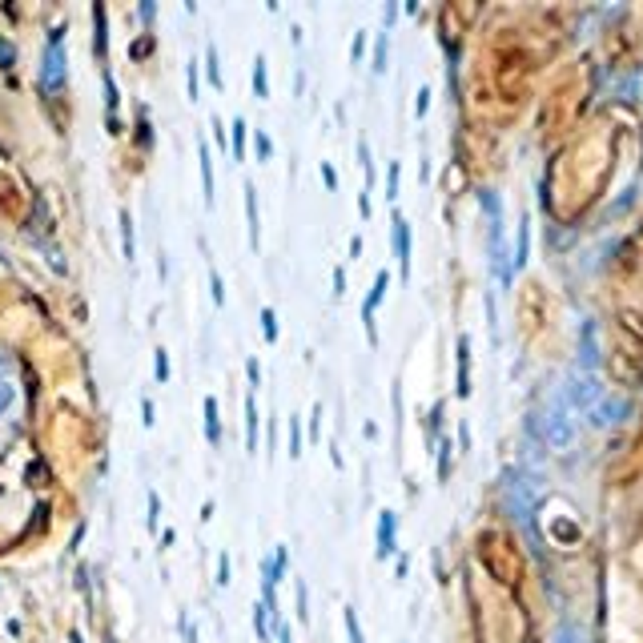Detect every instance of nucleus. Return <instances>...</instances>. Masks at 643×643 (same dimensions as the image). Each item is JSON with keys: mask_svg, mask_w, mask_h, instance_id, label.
Returning <instances> with one entry per match:
<instances>
[{"mask_svg": "<svg viewBox=\"0 0 643 643\" xmlns=\"http://www.w3.org/2000/svg\"><path fill=\"white\" fill-rule=\"evenodd\" d=\"M530 426H535V434L543 438L547 447H555V450H563V447H571V442H575V418H571V410L563 406V398L551 402L543 414L530 418Z\"/></svg>", "mask_w": 643, "mask_h": 643, "instance_id": "1", "label": "nucleus"}, {"mask_svg": "<svg viewBox=\"0 0 643 643\" xmlns=\"http://www.w3.org/2000/svg\"><path fill=\"white\" fill-rule=\"evenodd\" d=\"M64 77H68V61H64V24L48 32L45 45V61H41V89L45 93H61Z\"/></svg>", "mask_w": 643, "mask_h": 643, "instance_id": "2", "label": "nucleus"}, {"mask_svg": "<svg viewBox=\"0 0 643 643\" xmlns=\"http://www.w3.org/2000/svg\"><path fill=\"white\" fill-rule=\"evenodd\" d=\"M599 398H603V386H599V378H595V374H583V370L567 374V386H563V406H567L571 414H587Z\"/></svg>", "mask_w": 643, "mask_h": 643, "instance_id": "3", "label": "nucleus"}, {"mask_svg": "<svg viewBox=\"0 0 643 643\" xmlns=\"http://www.w3.org/2000/svg\"><path fill=\"white\" fill-rule=\"evenodd\" d=\"M587 414H591V426H595V431H607V426H615V422H623V418L631 414V402L619 398V394H603V398L595 402Z\"/></svg>", "mask_w": 643, "mask_h": 643, "instance_id": "4", "label": "nucleus"}, {"mask_svg": "<svg viewBox=\"0 0 643 643\" xmlns=\"http://www.w3.org/2000/svg\"><path fill=\"white\" fill-rule=\"evenodd\" d=\"M386 289H390V273L378 270V273H374V286H370V294H366V302H362V326H366L370 346H378V326H374V314H378V305H382Z\"/></svg>", "mask_w": 643, "mask_h": 643, "instance_id": "5", "label": "nucleus"}, {"mask_svg": "<svg viewBox=\"0 0 643 643\" xmlns=\"http://www.w3.org/2000/svg\"><path fill=\"white\" fill-rule=\"evenodd\" d=\"M374 555L378 559H390L398 551V514L394 511H378V535H374Z\"/></svg>", "mask_w": 643, "mask_h": 643, "instance_id": "6", "label": "nucleus"}, {"mask_svg": "<svg viewBox=\"0 0 643 643\" xmlns=\"http://www.w3.org/2000/svg\"><path fill=\"white\" fill-rule=\"evenodd\" d=\"M390 241H394V257H398V273L402 277H410V222L402 217V213H394L390 217Z\"/></svg>", "mask_w": 643, "mask_h": 643, "instance_id": "7", "label": "nucleus"}, {"mask_svg": "<svg viewBox=\"0 0 643 643\" xmlns=\"http://www.w3.org/2000/svg\"><path fill=\"white\" fill-rule=\"evenodd\" d=\"M579 370L583 374H595L599 370V342H595V322L583 318L579 326Z\"/></svg>", "mask_w": 643, "mask_h": 643, "instance_id": "8", "label": "nucleus"}, {"mask_svg": "<svg viewBox=\"0 0 643 643\" xmlns=\"http://www.w3.org/2000/svg\"><path fill=\"white\" fill-rule=\"evenodd\" d=\"M245 222H250V250H261V217H257V185L245 181Z\"/></svg>", "mask_w": 643, "mask_h": 643, "instance_id": "9", "label": "nucleus"}, {"mask_svg": "<svg viewBox=\"0 0 643 643\" xmlns=\"http://www.w3.org/2000/svg\"><path fill=\"white\" fill-rule=\"evenodd\" d=\"M458 382H454V390H458V398H466L470 394V338L458 334Z\"/></svg>", "mask_w": 643, "mask_h": 643, "instance_id": "10", "label": "nucleus"}, {"mask_svg": "<svg viewBox=\"0 0 643 643\" xmlns=\"http://www.w3.org/2000/svg\"><path fill=\"white\" fill-rule=\"evenodd\" d=\"M197 165H201V185H205V205H213V157H209V141L197 137Z\"/></svg>", "mask_w": 643, "mask_h": 643, "instance_id": "11", "label": "nucleus"}, {"mask_svg": "<svg viewBox=\"0 0 643 643\" xmlns=\"http://www.w3.org/2000/svg\"><path fill=\"white\" fill-rule=\"evenodd\" d=\"M201 410H205V442H209V447H222V418H217V398H213V394H205Z\"/></svg>", "mask_w": 643, "mask_h": 643, "instance_id": "12", "label": "nucleus"}, {"mask_svg": "<svg viewBox=\"0 0 643 643\" xmlns=\"http://www.w3.org/2000/svg\"><path fill=\"white\" fill-rule=\"evenodd\" d=\"M245 450L257 454V394L250 390V398H245Z\"/></svg>", "mask_w": 643, "mask_h": 643, "instance_id": "13", "label": "nucleus"}, {"mask_svg": "<svg viewBox=\"0 0 643 643\" xmlns=\"http://www.w3.org/2000/svg\"><path fill=\"white\" fill-rule=\"evenodd\" d=\"M250 80H254V96H257V101H266V96H270V73H266V52H257V57H254V73H250Z\"/></svg>", "mask_w": 643, "mask_h": 643, "instance_id": "14", "label": "nucleus"}, {"mask_svg": "<svg viewBox=\"0 0 643 643\" xmlns=\"http://www.w3.org/2000/svg\"><path fill=\"white\" fill-rule=\"evenodd\" d=\"M302 447H305V434H302V418L298 414H289V458H294V463H298V458H302Z\"/></svg>", "mask_w": 643, "mask_h": 643, "instance_id": "15", "label": "nucleus"}, {"mask_svg": "<svg viewBox=\"0 0 643 643\" xmlns=\"http://www.w3.org/2000/svg\"><path fill=\"white\" fill-rule=\"evenodd\" d=\"M527 250H530V225H527V217H523V225H519V245H514V266H511V270H523V266H527Z\"/></svg>", "mask_w": 643, "mask_h": 643, "instance_id": "16", "label": "nucleus"}, {"mask_svg": "<svg viewBox=\"0 0 643 643\" xmlns=\"http://www.w3.org/2000/svg\"><path fill=\"white\" fill-rule=\"evenodd\" d=\"M294 607H298V623H310V591H305V579H294Z\"/></svg>", "mask_w": 643, "mask_h": 643, "instance_id": "17", "label": "nucleus"}, {"mask_svg": "<svg viewBox=\"0 0 643 643\" xmlns=\"http://www.w3.org/2000/svg\"><path fill=\"white\" fill-rule=\"evenodd\" d=\"M245 141H250V125L245 117H233V157L245 161Z\"/></svg>", "mask_w": 643, "mask_h": 643, "instance_id": "18", "label": "nucleus"}, {"mask_svg": "<svg viewBox=\"0 0 643 643\" xmlns=\"http://www.w3.org/2000/svg\"><path fill=\"white\" fill-rule=\"evenodd\" d=\"M121 245H125V261H133L137 245H133V217H129V209H121Z\"/></svg>", "mask_w": 643, "mask_h": 643, "instance_id": "19", "label": "nucleus"}, {"mask_svg": "<svg viewBox=\"0 0 643 643\" xmlns=\"http://www.w3.org/2000/svg\"><path fill=\"white\" fill-rule=\"evenodd\" d=\"M205 68H209V85H213V89H225V80H222V61H217V45H209V48H205Z\"/></svg>", "mask_w": 643, "mask_h": 643, "instance_id": "20", "label": "nucleus"}, {"mask_svg": "<svg viewBox=\"0 0 643 643\" xmlns=\"http://www.w3.org/2000/svg\"><path fill=\"white\" fill-rule=\"evenodd\" d=\"M257 326H261V338H266V342L273 346V342H277V314H273L270 305L257 314Z\"/></svg>", "mask_w": 643, "mask_h": 643, "instance_id": "21", "label": "nucleus"}, {"mask_svg": "<svg viewBox=\"0 0 643 643\" xmlns=\"http://www.w3.org/2000/svg\"><path fill=\"white\" fill-rule=\"evenodd\" d=\"M342 623H346V635H350V643H366V635H362V623H358V611H354V607H342Z\"/></svg>", "mask_w": 643, "mask_h": 643, "instance_id": "22", "label": "nucleus"}, {"mask_svg": "<svg viewBox=\"0 0 643 643\" xmlns=\"http://www.w3.org/2000/svg\"><path fill=\"white\" fill-rule=\"evenodd\" d=\"M386 52H390V36H386V32H378V41H374V64H370L378 77L386 73Z\"/></svg>", "mask_w": 643, "mask_h": 643, "instance_id": "23", "label": "nucleus"}, {"mask_svg": "<svg viewBox=\"0 0 643 643\" xmlns=\"http://www.w3.org/2000/svg\"><path fill=\"white\" fill-rule=\"evenodd\" d=\"M93 20H96V57H105V48H109V32H105V8H101V4L93 8Z\"/></svg>", "mask_w": 643, "mask_h": 643, "instance_id": "24", "label": "nucleus"}, {"mask_svg": "<svg viewBox=\"0 0 643 643\" xmlns=\"http://www.w3.org/2000/svg\"><path fill=\"white\" fill-rule=\"evenodd\" d=\"M254 635L261 643H270V615H266V607H261V603L254 607Z\"/></svg>", "mask_w": 643, "mask_h": 643, "instance_id": "25", "label": "nucleus"}, {"mask_svg": "<svg viewBox=\"0 0 643 643\" xmlns=\"http://www.w3.org/2000/svg\"><path fill=\"white\" fill-rule=\"evenodd\" d=\"M450 438H442V442H438V482H447L450 479Z\"/></svg>", "mask_w": 643, "mask_h": 643, "instance_id": "26", "label": "nucleus"}, {"mask_svg": "<svg viewBox=\"0 0 643 643\" xmlns=\"http://www.w3.org/2000/svg\"><path fill=\"white\" fill-rule=\"evenodd\" d=\"M551 643H583V631H579L575 623H559L555 627V640Z\"/></svg>", "mask_w": 643, "mask_h": 643, "instance_id": "27", "label": "nucleus"}, {"mask_svg": "<svg viewBox=\"0 0 643 643\" xmlns=\"http://www.w3.org/2000/svg\"><path fill=\"white\" fill-rule=\"evenodd\" d=\"M209 298H213V305H225V282H222V273H217V266L209 270Z\"/></svg>", "mask_w": 643, "mask_h": 643, "instance_id": "28", "label": "nucleus"}, {"mask_svg": "<svg viewBox=\"0 0 643 643\" xmlns=\"http://www.w3.org/2000/svg\"><path fill=\"white\" fill-rule=\"evenodd\" d=\"M254 149H257V161L266 165V161L273 157V141H270V133H261V129H257V133H254Z\"/></svg>", "mask_w": 643, "mask_h": 643, "instance_id": "29", "label": "nucleus"}, {"mask_svg": "<svg viewBox=\"0 0 643 643\" xmlns=\"http://www.w3.org/2000/svg\"><path fill=\"white\" fill-rule=\"evenodd\" d=\"M398 177H402V165L390 161V165H386V197H390V201L398 197Z\"/></svg>", "mask_w": 643, "mask_h": 643, "instance_id": "30", "label": "nucleus"}, {"mask_svg": "<svg viewBox=\"0 0 643 643\" xmlns=\"http://www.w3.org/2000/svg\"><path fill=\"white\" fill-rule=\"evenodd\" d=\"M153 378L157 382H169V354L165 350H153Z\"/></svg>", "mask_w": 643, "mask_h": 643, "instance_id": "31", "label": "nucleus"}, {"mask_svg": "<svg viewBox=\"0 0 643 643\" xmlns=\"http://www.w3.org/2000/svg\"><path fill=\"white\" fill-rule=\"evenodd\" d=\"M145 523H149V530L161 527V495L157 491H149V519H145Z\"/></svg>", "mask_w": 643, "mask_h": 643, "instance_id": "32", "label": "nucleus"}, {"mask_svg": "<svg viewBox=\"0 0 643 643\" xmlns=\"http://www.w3.org/2000/svg\"><path fill=\"white\" fill-rule=\"evenodd\" d=\"M16 402V386L13 382H0V414H8Z\"/></svg>", "mask_w": 643, "mask_h": 643, "instance_id": "33", "label": "nucleus"}, {"mask_svg": "<svg viewBox=\"0 0 643 643\" xmlns=\"http://www.w3.org/2000/svg\"><path fill=\"white\" fill-rule=\"evenodd\" d=\"M362 52H366V32H354V41H350V61H354V64H362Z\"/></svg>", "mask_w": 643, "mask_h": 643, "instance_id": "34", "label": "nucleus"}, {"mask_svg": "<svg viewBox=\"0 0 643 643\" xmlns=\"http://www.w3.org/2000/svg\"><path fill=\"white\" fill-rule=\"evenodd\" d=\"M318 434H322V402H314L310 406V438L318 442Z\"/></svg>", "mask_w": 643, "mask_h": 643, "instance_id": "35", "label": "nucleus"}, {"mask_svg": "<svg viewBox=\"0 0 643 643\" xmlns=\"http://www.w3.org/2000/svg\"><path fill=\"white\" fill-rule=\"evenodd\" d=\"M245 378H250V390L261 386V366H257V358H245Z\"/></svg>", "mask_w": 643, "mask_h": 643, "instance_id": "36", "label": "nucleus"}, {"mask_svg": "<svg viewBox=\"0 0 643 643\" xmlns=\"http://www.w3.org/2000/svg\"><path fill=\"white\" fill-rule=\"evenodd\" d=\"M426 109H431V89L422 85V89H418V101H414V117H418V121L426 117Z\"/></svg>", "mask_w": 643, "mask_h": 643, "instance_id": "37", "label": "nucleus"}, {"mask_svg": "<svg viewBox=\"0 0 643 643\" xmlns=\"http://www.w3.org/2000/svg\"><path fill=\"white\" fill-rule=\"evenodd\" d=\"M217 587H229V555H217Z\"/></svg>", "mask_w": 643, "mask_h": 643, "instance_id": "38", "label": "nucleus"}, {"mask_svg": "<svg viewBox=\"0 0 643 643\" xmlns=\"http://www.w3.org/2000/svg\"><path fill=\"white\" fill-rule=\"evenodd\" d=\"M185 85H189V101H197V61L185 64Z\"/></svg>", "mask_w": 643, "mask_h": 643, "instance_id": "39", "label": "nucleus"}, {"mask_svg": "<svg viewBox=\"0 0 643 643\" xmlns=\"http://www.w3.org/2000/svg\"><path fill=\"white\" fill-rule=\"evenodd\" d=\"M13 61H16V52H13V45L0 36V68H13Z\"/></svg>", "mask_w": 643, "mask_h": 643, "instance_id": "40", "label": "nucleus"}, {"mask_svg": "<svg viewBox=\"0 0 643 643\" xmlns=\"http://www.w3.org/2000/svg\"><path fill=\"white\" fill-rule=\"evenodd\" d=\"M322 181H326V189H330V193L338 189V173H334V165H330V161H322Z\"/></svg>", "mask_w": 643, "mask_h": 643, "instance_id": "41", "label": "nucleus"}, {"mask_svg": "<svg viewBox=\"0 0 643 643\" xmlns=\"http://www.w3.org/2000/svg\"><path fill=\"white\" fill-rule=\"evenodd\" d=\"M342 294H346V270L334 266V298H342Z\"/></svg>", "mask_w": 643, "mask_h": 643, "instance_id": "42", "label": "nucleus"}, {"mask_svg": "<svg viewBox=\"0 0 643 643\" xmlns=\"http://www.w3.org/2000/svg\"><path fill=\"white\" fill-rule=\"evenodd\" d=\"M153 414H157V410H153V402L145 398V402H141V422H145V426H153V422H157Z\"/></svg>", "mask_w": 643, "mask_h": 643, "instance_id": "43", "label": "nucleus"}, {"mask_svg": "<svg viewBox=\"0 0 643 643\" xmlns=\"http://www.w3.org/2000/svg\"><path fill=\"white\" fill-rule=\"evenodd\" d=\"M209 125H213V137H217V145H225V129H222V117H213Z\"/></svg>", "mask_w": 643, "mask_h": 643, "instance_id": "44", "label": "nucleus"}, {"mask_svg": "<svg viewBox=\"0 0 643 643\" xmlns=\"http://www.w3.org/2000/svg\"><path fill=\"white\" fill-rule=\"evenodd\" d=\"M157 16V4H141V20H153Z\"/></svg>", "mask_w": 643, "mask_h": 643, "instance_id": "45", "label": "nucleus"}, {"mask_svg": "<svg viewBox=\"0 0 643 643\" xmlns=\"http://www.w3.org/2000/svg\"><path fill=\"white\" fill-rule=\"evenodd\" d=\"M213 507H217V503H213V498H209L205 507H201V523H209V519H213Z\"/></svg>", "mask_w": 643, "mask_h": 643, "instance_id": "46", "label": "nucleus"}, {"mask_svg": "<svg viewBox=\"0 0 643 643\" xmlns=\"http://www.w3.org/2000/svg\"><path fill=\"white\" fill-rule=\"evenodd\" d=\"M277 643H289V627L282 619H277Z\"/></svg>", "mask_w": 643, "mask_h": 643, "instance_id": "47", "label": "nucleus"}, {"mask_svg": "<svg viewBox=\"0 0 643 643\" xmlns=\"http://www.w3.org/2000/svg\"><path fill=\"white\" fill-rule=\"evenodd\" d=\"M4 370H13V358H4V354H0V374H4Z\"/></svg>", "mask_w": 643, "mask_h": 643, "instance_id": "48", "label": "nucleus"}]
</instances>
